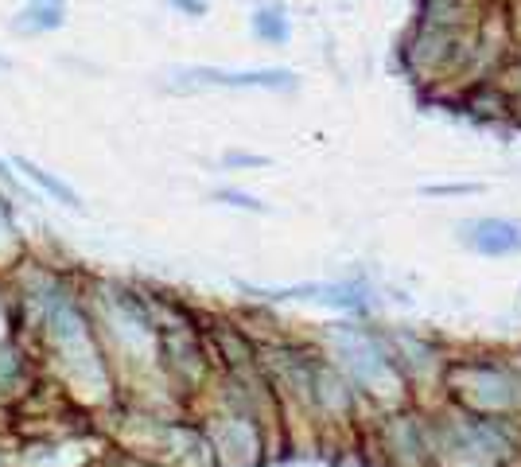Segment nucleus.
<instances>
[{
  "label": "nucleus",
  "mask_w": 521,
  "mask_h": 467,
  "mask_svg": "<svg viewBox=\"0 0 521 467\" xmlns=\"http://www.w3.org/2000/svg\"><path fill=\"white\" fill-rule=\"evenodd\" d=\"M257 28H261L265 36H273V39L284 36V24H280V20H277V12H261V20H257Z\"/></svg>",
  "instance_id": "2"
},
{
  "label": "nucleus",
  "mask_w": 521,
  "mask_h": 467,
  "mask_svg": "<svg viewBox=\"0 0 521 467\" xmlns=\"http://www.w3.org/2000/svg\"><path fill=\"white\" fill-rule=\"evenodd\" d=\"M47 4H55V0H47Z\"/></svg>",
  "instance_id": "3"
},
{
  "label": "nucleus",
  "mask_w": 521,
  "mask_h": 467,
  "mask_svg": "<svg viewBox=\"0 0 521 467\" xmlns=\"http://www.w3.org/2000/svg\"><path fill=\"white\" fill-rule=\"evenodd\" d=\"M20 168H24V172H28V176H32V180L39 183V187H43V191H51V195H55L59 203H67V207H78V195H74V191H70V187H67L63 180L47 176L43 168H35L32 160H20Z\"/></svg>",
  "instance_id": "1"
}]
</instances>
